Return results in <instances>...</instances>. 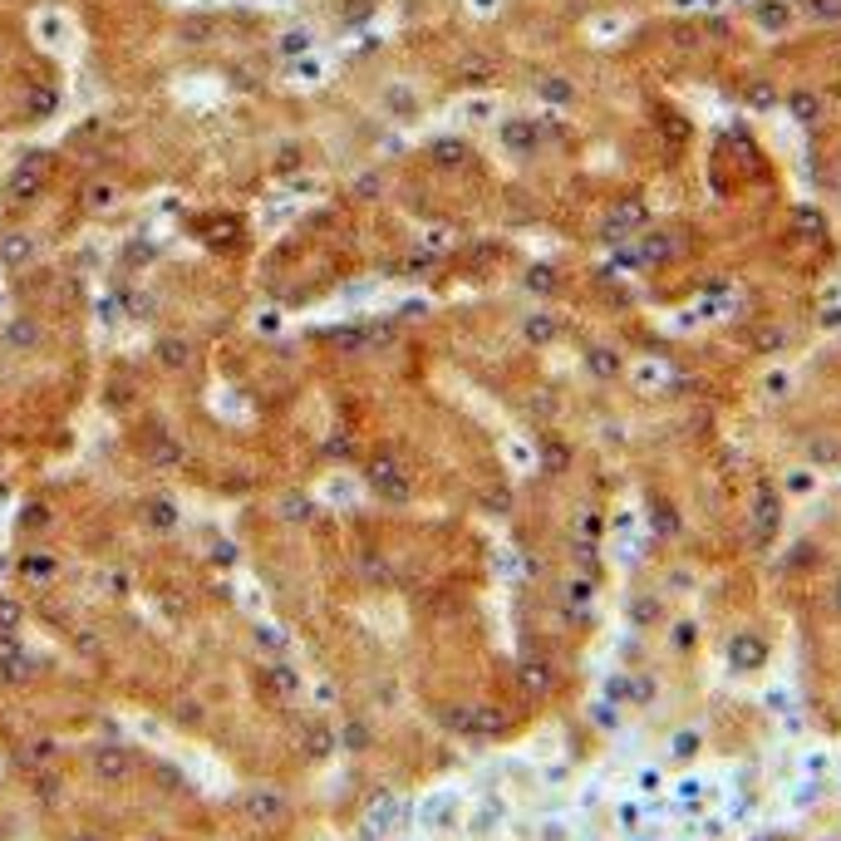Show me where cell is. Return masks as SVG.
<instances>
[{
    "instance_id": "6da1fadb",
    "label": "cell",
    "mask_w": 841,
    "mask_h": 841,
    "mask_svg": "<svg viewBox=\"0 0 841 841\" xmlns=\"http://www.w3.org/2000/svg\"><path fill=\"white\" fill-rule=\"evenodd\" d=\"M30 251H35V236H25V231L0 236V266H25L30 261Z\"/></svg>"
},
{
    "instance_id": "7a4b0ae2",
    "label": "cell",
    "mask_w": 841,
    "mask_h": 841,
    "mask_svg": "<svg viewBox=\"0 0 841 841\" xmlns=\"http://www.w3.org/2000/svg\"><path fill=\"white\" fill-rule=\"evenodd\" d=\"M187 359H192L187 340H177V335H163V340H158V364H163V369H187Z\"/></svg>"
},
{
    "instance_id": "3957f363",
    "label": "cell",
    "mask_w": 841,
    "mask_h": 841,
    "mask_svg": "<svg viewBox=\"0 0 841 841\" xmlns=\"http://www.w3.org/2000/svg\"><path fill=\"white\" fill-rule=\"evenodd\" d=\"M5 340H10L15 350H30V345H35L40 335H35V325H30V320H15V325L5 330Z\"/></svg>"
},
{
    "instance_id": "277c9868",
    "label": "cell",
    "mask_w": 841,
    "mask_h": 841,
    "mask_svg": "<svg viewBox=\"0 0 841 841\" xmlns=\"http://www.w3.org/2000/svg\"><path fill=\"white\" fill-rule=\"evenodd\" d=\"M301 49H310V35H306V30H291V35L281 40V54H286V59H301Z\"/></svg>"
},
{
    "instance_id": "5b68a950",
    "label": "cell",
    "mask_w": 841,
    "mask_h": 841,
    "mask_svg": "<svg viewBox=\"0 0 841 841\" xmlns=\"http://www.w3.org/2000/svg\"><path fill=\"white\" fill-rule=\"evenodd\" d=\"M10 192H15V197H30V192H35V177H30V173H15Z\"/></svg>"
},
{
    "instance_id": "8992f818",
    "label": "cell",
    "mask_w": 841,
    "mask_h": 841,
    "mask_svg": "<svg viewBox=\"0 0 841 841\" xmlns=\"http://www.w3.org/2000/svg\"><path fill=\"white\" fill-rule=\"evenodd\" d=\"M256 325H261V335H276V330H281V315L266 310V315H256Z\"/></svg>"
},
{
    "instance_id": "52a82bcc",
    "label": "cell",
    "mask_w": 841,
    "mask_h": 841,
    "mask_svg": "<svg viewBox=\"0 0 841 841\" xmlns=\"http://www.w3.org/2000/svg\"><path fill=\"white\" fill-rule=\"evenodd\" d=\"M89 202H94V207H109V202H114V192H109V187H94V192H89Z\"/></svg>"
},
{
    "instance_id": "ba28073f",
    "label": "cell",
    "mask_w": 841,
    "mask_h": 841,
    "mask_svg": "<svg viewBox=\"0 0 841 841\" xmlns=\"http://www.w3.org/2000/svg\"><path fill=\"white\" fill-rule=\"evenodd\" d=\"M44 40H49V44H59V20H54V15L44 20Z\"/></svg>"
}]
</instances>
